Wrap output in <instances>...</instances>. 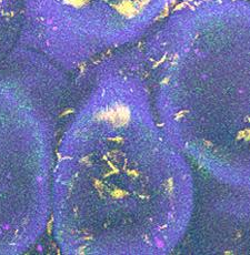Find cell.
I'll list each match as a JSON object with an SVG mask.
<instances>
[{
    "label": "cell",
    "instance_id": "obj_1",
    "mask_svg": "<svg viewBox=\"0 0 250 255\" xmlns=\"http://www.w3.org/2000/svg\"><path fill=\"white\" fill-rule=\"evenodd\" d=\"M188 157L156 114L137 51L99 68L56 146L54 241L66 255H165L188 229Z\"/></svg>",
    "mask_w": 250,
    "mask_h": 255
},
{
    "label": "cell",
    "instance_id": "obj_2",
    "mask_svg": "<svg viewBox=\"0 0 250 255\" xmlns=\"http://www.w3.org/2000/svg\"><path fill=\"white\" fill-rule=\"evenodd\" d=\"M136 51L174 144L250 196V1H178Z\"/></svg>",
    "mask_w": 250,
    "mask_h": 255
},
{
    "label": "cell",
    "instance_id": "obj_3",
    "mask_svg": "<svg viewBox=\"0 0 250 255\" xmlns=\"http://www.w3.org/2000/svg\"><path fill=\"white\" fill-rule=\"evenodd\" d=\"M60 67L28 47L0 66V255L37 243L51 219Z\"/></svg>",
    "mask_w": 250,
    "mask_h": 255
},
{
    "label": "cell",
    "instance_id": "obj_4",
    "mask_svg": "<svg viewBox=\"0 0 250 255\" xmlns=\"http://www.w3.org/2000/svg\"><path fill=\"white\" fill-rule=\"evenodd\" d=\"M178 1L21 0V41L70 71L140 39Z\"/></svg>",
    "mask_w": 250,
    "mask_h": 255
},
{
    "label": "cell",
    "instance_id": "obj_5",
    "mask_svg": "<svg viewBox=\"0 0 250 255\" xmlns=\"http://www.w3.org/2000/svg\"><path fill=\"white\" fill-rule=\"evenodd\" d=\"M18 7L21 9V0H0V32L11 21Z\"/></svg>",
    "mask_w": 250,
    "mask_h": 255
},
{
    "label": "cell",
    "instance_id": "obj_6",
    "mask_svg": "<svg viewBox=\"0 0 250 255\" xmlns=\"http://www.w3.org/2000/svg\"><path fill=\"white\" fill-rule=\"evenodd\" d=\"M248 1H250V0H248Z\"/></svg>",
    "mask_w": 250,
    "mask_h": 255
}]
</instances>
